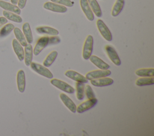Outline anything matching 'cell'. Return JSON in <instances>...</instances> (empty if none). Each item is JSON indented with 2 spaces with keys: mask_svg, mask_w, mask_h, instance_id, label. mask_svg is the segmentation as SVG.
<instances>
[{
  "mask_svg": "<svg viewBox=\"0 0 154 136\" xmlns=\"http://www.w3.org/2000/svg\"><path fill=\"white\" fill-rule=\"evenodd\" d=\"M29 66L31 67V68L37 74L48 78L51 79L53 78V74L48 68H47V67L32 62L31 63Z\"/></svg>",
  "mask_w": 154,
  "mask_h": 136,
  "instance_id": "1",
  "label": "cell"
},
{
  "mask_svg": "<svg viewBox=\"0 0 154 136\" xmlns=\"http://www.w3.org/2000/svg\"><path fill=\"white\" fill-rule=\"evenodd\" d=\"M93 47V37L91 35H88L84 42L82 49V57L85 60L89 59L91 55Z\"/></svg>",
  "mask_w": 154,
  "mask_h": 136,
  "instance_id": "2",
  "label": "cell"
},
{
  "mask_svg": "<svg viewBox=\"0 0 154 136\" xmlns=\"http://www.w3.org/2000/svg\"><path fill=\"white\" fill-rule=\"evenodd\" d=\"M51 83L55 87H57L58 89H60L61 90L68 93H73L75 92V89L67 84V83L57 78H52L51 80Z\"/></svg>",
  "mask_w": 154,
  "mask_h": 136,
  "instance_id": "3",
  "label": "cell"
},
{
  "mask_svg": "<svg viewBox=\"0 0 154 136\" xmlns=\"http://www.w3.org/2000/svg\"><path fill=\"white\" fill-rule=\"evenodd\" d=\"M96 25L100 34L103 38L108 41H111L112 39L111 32L103 20L98 19L96 22Z\"/></svg>",
  "mask_w": 154,
  "mask_h": 136,
  "instance_id": "4",
  "label": "cell"
},
{
  "mask_svg": "<svg viewBox=\"0 0 154 136\" xmlns=\"http://www.w3.org/2000/svg\"><path fill=\"white\" fill-rule=\"evenodd\" d=\"M105 50L111 61L115 65L120 66L121 65V61L115 49L110 45H106L105 47Z\"/></svg>",
  "mask_w": 154,
  "mask_h": 136,
  "instance_id": "5",
  "label": "cell"
},
{
  "mask_svg": "<svg viewBox=\"0 0 154 136\" xmlns=\"http://www.w3.org/2000/svg\"><path fill=\"white\" fill-rule=\"evenodd\" d=\"M111 72L108 69L93 70L87 73L85 75V77L87 78V80H91L93 79H97L102 77H107L111 75Z\"/></svg>",
  "mask_w": 154,
  "mask_h": 136,
  "instance_id": "6",
  "label": "cell"
},
{
  "mask_svg": "<svg viewBox=\"0 0 154 136\" xmlns=\"http://www.w3.org/2000/svg\"><path fill=\"white\" fill-rule=\"evenodd\" d=\"M43 7L47 10H49L55 13H64L67 11V8L66 6L60 5L52 2H46L44 4Z\"/></svg>",
  "mask_w": 154,
  "mask_h": 136,
  "instance_id": "7",
  "label": "cell"
},
{
  "mask_svg": "<svg viewBox=\"0 0 154 136\" xmlns=\"http://www.w3.org/2000/svg\"><path fill=\"white\" fill-rule=\"evenodd\" d=\"M97 103V99L96 98L88 99V100L80 104L76 107V111L78 113H82L87 110L93 108Z\"/></svg>",
  "mask_w": 154,
  "mask_h": 136,
  "instance_id": "8",
  "label": "cell"
},
{
  "mask_svg": "<svg viewBox=\"0 0 154 136\" xmlns=\"http://www.w3.org/2000/svg\"><path fill=\"white\" fill-rule=\"evenodd\" d=\"M48 41L49 37L46 36L42 37L37 40L33 50V53L35 56L38 55L40 52L48 45Z\"/></svg>",
  "mask_w": 154,
  "mask_h": 136,
  "instance_id": "9",
  "label": "cell"
},
{
  "mask_svg": "<svg viewBox=\"0 0 154 136\" xmlns=\"http://www.w3.org/2000/svg\"><path fill=\"white\" fill-rule=\"evenodd\" d=\"M64 75L68 78L76 82H81L84 83H86L88 82V80L85 77L73 70L66 71L64 73Z\"/></svg>",
  "mask_w": 154,
  "mask_h": 136,
  "instance_id": "10",
  "label": "cell"
},
{
  "mask_svg": "<svg viewBox=\"0 0 154 136\" xmlns=\"http://www.w3.org/2000/svg\"><path fill=\"white\" fill-rule=\"evenodd\" d=\"M80 6L87 19L90 21H93L94 19V14L88 3L87 0H80Z\"/></svg>",
  "mask_w": 154,
  "mask_h": 136,
  "instance_id": "11",
  "label": "cell"
},
{
  "mask_svg": "<svg viewBox=\"0 0 154 136\" xmlns=\"http://www.w3.org/2000/svg\"><path fill=\"white\" fill-rule=\"evenodd\" d=\"M114 82L112 78L105 77L97 79H93L90 80V83L92 85L96 87H103L111 85Z\"/></svg>",
  "mask_w": 154,
  "mask_h": 136,
  "instance_id": "12",
  "label": "cell"
},
{
  "mask_svg": "<svg viewBox=\"0 0 154 136\" xmlns=\"http://www.w3.org/2000/svg\"><path fill=\"white\" fill-rule=\"evenodd\" d=\"M16 81H17L18 90L20 92L23 93L25 91V84H26L25 75L23 70L20 69L18 71L17 73V77H16Z\"/></svg>",
  "mask_w": 154,
  "mask_h": 136,
  "instance_id": "13",
  "label": "cell"
},
{
  "mask_svg": "<svg viewBox=\"0 0 154 136\" xmlns=\"http://www.w3.org/2000/svg\"><path fill=\"white\" fill-rule=\"evenodd\" d=\"M60 98L63 103L71 112L74 113L76 111V106L75 104L67 95L61 93L60 95Z\"/></svg>",
  "mask_w": 154,
  "mask_h": 136,
  "instance_id": "14",
  "label": "cell"
},
{
  "mask_svg": "<svg viewBox=\"0 0 154 136\" xmlns=\"http://www.w3.org/2000/svg\"><path fill=\"white\" fill-rule=\"evenodd\" d=\"M88 59L100 69H108L110 68V66L107 63L95 55H91Z\"/></svg>",
  "mask_w": 154,
  "mask_h": 136,
  "instance_id": "15",
  "label": "cell"
},
{
  "mask_svg": "<svg viewBox=\"0 0 154 136\" xmlns=\"http://www.w3.org/2000/svg\"><path fill=\"white\" fill-rule=\"evenodd\" d=\"M0 7L4 10L16 13L17 14H20L21 13L20 9L18 6L2 0H0Z\"/></svg>",
  "mask_w": 154,
  "mask_h": 136,
  "instance_id": "16",
  "label": "cell"
},
{
  "mask_svg": "<svg viewBox=\"0 0 154 136\" xmlns=\"http://www.w3.org/2000/svg\"><path fill=\"white\" fill-rule=\"evenodd\" d=\"M12 46L18 59L20 61H22L24 59V50L22 47V46L16 39L13 40Z\"/></svg>",
  "mask_w": 154,
  "mask_h": 136,
  "instance_id": "17",
  "label": "cell"
},
{
  "mask_svg": "<svg viewBox=\"0 0 154 136\" xmlns=\"http://www.w3.org/2000/svg\"><path fill=\"white\" fill-rule=\"evenodd\" d=\"M36 32L39 34H47L49 35H58L59 32L56 29L50 26H38L35 28Z\"/></svg>",
  "mask_w": 154,
  "mask_h": 136,
  "instance_id": "18",
  "label": "cell"
},
{
  "mask_svg": "<svg viewBox=\"0 0 154 136\" xmlns=\"http://www.w3.org/2000/svg\"><path fill=\"white\" fill-rule=\"evenodd\" d=\"M33 56V49L31 44H27L25 46L24 50V60L25 64L26 66L29 67L32 62Z\"/></svg>",
  "mask_w": 154,
  "mask_h": 136,
  "instance_id": "19",
  "label": "cell"
},
{
  "mask_svg": "<svg viewBox=\"0 0 154 136\" xmlns=\"http://www.w3.org/2000/svg\"><path fill=\"white\" fill-rule=\"evenodd\" d=\"M22 31L27 43L29 44H31L33 42V37L29 23L25 22L23 23L22 26Z\"/></svg>",
  "mask_w": 154,
  "mask_h": 136,
  "instance_id": "20",
  "label": "cell"
},
{
  "mask_svg": "<svg viewBox=\"0 0 154 136\" xmlns=\"http://www.w3.org/2000/svg\"><path fill=\"white\" fill-rule=\"evenodd\" d=\"M125 5V0H116L114 4L111 11V15L113 17L117 16L122 11Z\"/></svg>",
  "mask_w": 154,
  "mask_h": 136,
  "instance_id": "21",
  "label": "cell"
},
{
  "mask_svg": "<svg viewBox=\"0 0 154 136\" xmlns=\"http://www.w3.org/2000/svg\"><path fill=\"white\" fill-rule=\"evenodd\" d=\"M2 14L4 17H5L7 20L13 21L16 23H21L22 22V17L19 14L16 13L4 10L2 11Z\"/></svg>",
  "mask_w": 154,
  "mask_h": 136,
  "instance_id": "22",
  "label": "cell"
},
{
  "mask_svg": "<svg viewBox=\"0 0 154 136\" xmlns=\"http://www.w3.org/2000/svg\"><path fill=\"white\" fill-rule=\"evenodd\" d=\"M87 1L93 13L97 17H100L102 16V10L97 1L96 0H87Z\"/></svg>",
  "mask_w": 154,
  "mask_h": 136,
  "instance_id": "23",
  "label": "cell"
},
{
  "mask_svg": "<svg viewBox=\"0 0 154 136\" xmlns=\"http://www.w3.org/2000/svg\"><path fill=\"white\" fill-rule=\"evenodd\" d=\"M135 74L139 77H153L154 76V69L153 68H141L135 71Z\"/></svg>",
  "mask_w": 154,
  "mask_h": 136,
  "instance_id": "24",
  "label": "cell"
},
{
  "mask_svg": "<svg viewBox=\"0 0 154 136\" xmlns=\"http://www.w3.org/2000/svg\"><path fill=\"white\" fill-rule=\"evenodd\" d=\"M135 84L138 86L152 85L154 84V78L153 77H143L141 78H138L135 82Z\"/></svg>",
  "mask_w": 154,
  "mask_h": 136,
  "instance_id": "25",
  "label": "cell"
},
{
  "mask_svg": "<svg viewBox=\"0 0 154 136\" xmlns=\"http://www.w3.org/2000/svg\"><path fill=\"white\" fill-rule=\"evenodd\" d=\"M58 56V52L55 50L52 51L45 58L43 61V66L46 67H49L54 63Z\"/></svg>",
  "mask_w": 154,
  "mask_h": 136,
  "instance_id": "26",
  "label": "cell"
},
{
  "mask_svg": "<svg viewBox=\"0 0 154 136\" xmlns=\"http://www.w3.org/2000/svg\"><path fill=\"white\" fill-rule=\"evenodd\" d=\"M14 35L16 38V40L19 42V43L22 46H25L27 44V41L26 40V38L23 34V32L21 31V30L19 28H15L13 29Z\"/></svg>",
  "mask_w": 154,
  "mask_h": 136,
  "instance_id": "27",
  "label": "cell"
},
{
  "mask_svg": "<svg viewBox=\"0 0 154 136\" xmlns=\"http://www.w3.org/2000/svg\"><path fill=\"white\" fill-rule=\"evenodd\" d=\"M84 83L81 82L76 83V98L78 100H82L84 97Z\"/></svg>",
  "mask_w": 154,
  "mask_h": 136,
  "instance_id": "28",
  "label": "cell"
},
{
  "mask_svg": "<svg viewBox=\"0 0 154 136\" xmlns=\"http://www.w3.org/2000/svg\"><path fill=\"white\" fill-rule=\"evenodd\" d=\"M14 26L12 23L6 24L0 30V37H4L10 34V33L14 29Z\"/></svg>",
  "mask_w": 154,
  "mask_h": 136,
  "instance_id": "29",
  "label": "cell"
},
{
  "mask_svg": "<svg viewBox=\"0 0 154 136\" xmlns=\"http://www.w3.org/2000/svg\"><path fill=\"white\" fill-rule=\"evenodd\" d=\"M84 93L88 99H91V98H96L95 94H94L91 87L88 84L85 85V86L84 87Z\"/></svg>",
  "mask_w": 154,
  "mask_h": 136,
  "instance_id": "30",
  "label": "cell"
},
{
  "mask_svg": "<svg viewBox=\"0 0 154 136\" xmlns=\"http://www.w3.org/2000/svg\"><path fill=\"white\" fill-rule=\"evenodd\" d=\"M52 2H55L60 5H63L66 7H72L73 6L74 2L71 0H51Z\"/></svg>",
  "mask_w": 154,
  "mask_h": 136,
  "instance_id": "31",
  "label": "cell"
},
{
  "mask_svg": "<svg viewBox=\"0 0 154 136\" xmlns=\"http://www.w3.org/2000/svg\"><path fill=\"white\" fill-rule=\"evenodd\" d=\"M60 41H61V40L59 37H58L57 35H52V36L49 37L48 45L57 44L60 43Z\"/></svg>",
  "mask_w": 154,
  "mask_h": 136,
  "instance_id": "32",
  "label": "cell"
},
{
  "mask_svg": "<svg viewBox=\"0 0 154 136\" xmlns=\"http://www.w3.org/2000/svg\"><path fill=\"white\" fill-rule=\"evenodd\" d=\"M26 1L27 0H18L17 5L20 9H23L25 7L26 3Z\"/></svg>",
  "mask_w": 154,
  "mask_h": 136,
  "instance_id": "33",
  "label": "cell"
},
{
  "mask_svg": "<svg viewBox=\"0 0 154 136\" xmlns=\"http://www.w3.org/2000/svg\"><path fill=\"white\" fill-rule=\"evenodd\" d=\"M8 20L5 17H0V27L2 25L6 24L7 23Z\"/></svg>",
  "mask_w": 154,
  "mask_h": 136,
  "instance_id": "34",
  "label": "cell"
},
{
  "mask_svg": "<svg viewBox=\"0 0 154 136\" xmlns=\"http://www.w3.org/2000/svg\"><path fill=\"white\" fill-rule=\"evenodd\" d=\"M10 1H11V4H14V5H16L17 4V2H18V0H10Z\"/></svg>",
  "mask_w": 154,
  "mask_h": 136,
  "instance_id": "35",
  "label": "cell"
}]
</instances>
